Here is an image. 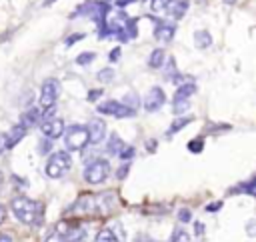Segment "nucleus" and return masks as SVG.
<instances>
[{
  "mask_svg": "<svg viewBox=\"0 0 256 242\" xmlns=\"http://www.w3.org/2000/svg\"><path fill=\"white\" fill-rule=\"evenodd\" d=\"M54 2H56V0H44L42 6H50V4H54Z\"/></svg>",
  "mask_w": 256,
  "mask_h": 242,
  "instance_id": "obj_43",
  "label": "nucleus"
},
{
  "mask_svg": "<svg viewBox=\"0 0 256 242\" xmlns=\"http://www.w3.org/2000/svg\"><path fill=\"white\" fill-rule=\"evenodd\" d=\"M96 110H98L100 114H108V116H114V118H128V116H134V110H132V108H128L126 104L116 102V100H106V102H102Z\"/></svg>",
  "mask_w": 256,
  "mask_h": 242,
  "instance_id": "obj_7",
  "label": "nucleus"
},
{
  "mask_svg": "<svg viewBox=\"0 0 256 242\" xmlns=\"http://www.w3.org/2000/svg\"><path fill=\"white\" fill-rule=\"evenodd\" d=\"M164 8H166V12L172 16V18H182L184 16V12L188 10V0H168L166 4H164Z\"/></svg>",
  "mask_w": 256,
  "mask_h": 242,
  "instance_id": "obj_14",
  "label": "nucleus"
},
{
  "mask_svg": "<svg viewBox=\"0 0 256 242\" xmlns=\"http://www.w3.org/2000/svg\"><path fill=\"white\" fill-rule=\"evenodd\" d=\"M110 176V164L106 160H92L86 168H84V180L88 184H102L106 178Z\"/></svg>",
  "mask_w": 256,
  "mask_h": 242,
  "instance_id": "obj_6",
  "label": "nucleus"
},
{
  "mask_svg": "<svg viewBox=\"0 0 256 242\" xmlns=\"http://www.w3.org/2000/svg\"><path fill=\"white\" fill-rule=\"evenodd\" d=\"M58 94H60V84L56 78H48L44 80L42 84V90H40V104L42 106H50L58 100Z\"/></svg>",
  "mask_w": 256,
  "mask_h": 242,
  "instance_id": "obj_8",
  "label": "nucleus"
},
{
  "mask_svg": "<svg viewBox=\"0 0 256 242\" xmlns=\"http://www.w3.org/2000/svg\"><path fill=\"white\" fill-rule=\"evenodd\" d=\"M20 124H22L26 130L32 128V126H38V124H40V108L30 106V108L20 116Z\"/></svg>",
  "mask_w": 256,
  "mask_h": 242,
  "instance_id": "obj_15",
  "label": "nucleus"
},
{
  "mask_svg": "<svg viewBox=\"0 0 256 242\" xmlns=\"http://www.w3.org/2000/svg\"><path fill=\"white\" fill-rule=\"evenodd\" d=\"M118 58H120V48L116 46L114 50H110V54H108V60H110V62H118Z\"/></svg>",
  "mask_w": 256,
  "mask_h": 242,
  "instance_id": "obj_34",
  "label": "nucleus"
},
{
  "mask_svg": "<svg viewBox=\"0 0 256 242\" xmlns=\"http://www.w3.org/2000/svg\"><path fill=\"white\" fill-rule=\"evenodd\" d=\"M164 102H166V94H164V90L158 88V86L150 88V92L144 96V108H146L148 112L160 110V108L164 106Z\"/></svg>",
  "mask_w": 256,
  "mask_h": 242,
  "instance_id": "obj_9",
  "label": "nucleus"
},
{
  "mask_svg": "<svg viewBox=\"0 0 256 242\" xmlns=\"http://www.w3.org/2000/svg\"><path fill=\"white\" fill-rule=\"evenodd\" d=\"M4 218H6V208H4L2 204H0V224L4 222Z\"/></svg>",
  "mask_w": 256,
  "mask_h": 242,
  "instance_id": "obj_38",
  "label": "nucleus"
},
{
  "mask_svg": "<svg viewBox=\"0 0 256 242\" xmlns=\"http://www.w3.org/2000/svg\"><path fill=\"white\" fill-rule=\"evenodd\" d=\"M202 232H204V226H202V224H196V234L202 236Z\"/></svg>",
  "mask_w": 256,
  "mask_h": 242,
  "instance_id": "obj_39",
  "label": "nucleus"
},
{
  "mask_svg": "<svg viewBox=\"0 0 256 242\" xmlns=\"http://www.w3.org/2000/svg\"><path fill=\"white\" fill-rule=\"evenodd\" d=\"M236 0H224V4H234Z\"/></svg>",
  "mask_w": 256,
  "mask_h": 242,
  "instance_id": "obj_44",
  "label": "nucleus"
},
{
  "mask_svg": "<svg viewBox=\"0 0 256 242\" xmlns=\"http://www.w3.org/2000/svg\"><path fill=\"white\" fill-rule=\"evenodd\" d=\"M122 104H126L128 108L136 110V108H138V96H136L134 92H130V94H126V96H124V102H122Z\"/></svg>",
  "mask_w": 256,
  "mask_h": 242,
  "instance_id": "obj_27",
  "label": "nucleus"
},
{
  "mask_svg": "<svg viewBox=\"0 0 256 242\" xmlns=\"http://www.w3.org/2000/svg\"><path fill=\"white\" fill-rule=\"evenodd\" d=\"M10 208H12L14 216L20 222H24V224H32V222L38 224L40 222V204L34 202V200H30V198H26V196L14 198L12 204H10Z\"/></svg>",
  "mask_w": 256,
  "mask_h": 242,
  "instance_id": "obj_1",
  "label": "nucleus"
},
{
  "mask_svg": "<svg viewBox=\"0 0 256 242\" xmlns=\"http://www.w3.org/2000/svg\"><path fill=\"white\" fill-rule=\"evenodd\" d=\"M188 150H192V152H200V150H202V140L196 138L194 142H188Z\"/></svg>",
  "mask_w": 256,
  "mask_h": 242,
  "instance_id": "obj_32",
  "label": "nucleus"
},
{
  "mask_svg": "<svg viewBox=\"0 0 256 242\" xmlns=\"http://www.w3.org/2000/svg\"><path fill=\"white\" fill-rule=\"evenodd\" d=\"M164 58H166L164 50L162 48H156V50H152V54L148 58V66L150 68H162L164 66Z\"/></svg>",
  "mask_w": 256,
  "mask_h": 242,
  "instance_id": "obj_18",
  "label": "nucleus"
},
{
  "mask_svg": "<svg viewBox=\"0 0 256 242\" xmlns=\"http://www.w3.org/2000/svg\"><path fill=\"white\" fill-rule=\"evenodd\" d=\"M70 164H72V160H70L68 150L54 152V154L48 158V162H46V176H48V178H54V180H56V178H62L64 172L70 170Z\"/></svg>",
  "mask_w": 256,
  "mask_h": 242,
  "instance_id": "obj_4",
  "label": "nucleus"
},
{
  "mask_svg": "<svg viewBox=\"0 0 256 242\" xmlns=\"http://www.w3.org/2000/svg\"><path fill=\"white\" fill-rule=\"evenodd\" d=\"M194 42L200 50H206L212 46V36L208 34V30H196L194 32Z\"/></svg>",
  "mask_w": 256,
  "mask_h": 242,
  "instance_id": "obj_17",
  "label": "nucleus"
},
{
  "mask_svg": "<svg viewBox=\"0 0 256 242\" xmlns=\"http://www.w3.org/2000/svg\"><path fill=\"white\" fill-rule=\"evenodd\" d=\"M114 70L112 68H102V70H98V74H96V78L100 80V82H104V84H108V82H112L114 80Z\"/></svg>",
  "mask_w": 256,
  "mask_h": 242,
  "instance_id": "obj_25",
  "label": "nucleus"
},
{
  "mask_svg": "<svg viewBox=\"0 0 256 242\" xmlns=\"http://www.w3.org/2000/svg\"><path fill=\"white\" fill-rule=\"evenodd\" d=\"M192 122V116H184V118H178V120H174L172 122V126L168 128V134H174V132H178V130H182L186 124H190Z\"/></svg>",
  "mask_w": 256,
  "mask_h": 242,
  "instance_id": "obj_23",
  "label": "nucleus"
},
{
  "mask_svg": "<svg viewBox=\"0 0 256 242\" xmlns=\"http://www.w3.org/2000/svg\"><path fill=\"white\" fill-rule=\"evenodd\" d=\"M94 238H96V242H116L118 240V236L114 234L112 228H102Z\"/></svg>",
  "mask_w": 256,
  "mask_h": 242,
  "instance_id": "obj_21",
  "label": "nucleus"
},
{
  "mask_svg": "<svg viewBox=\"0 0 256 242\" xmlns=\"http://www.w3.org/2000/svg\"><path fill=\"white\" fill-rule=\"evenodd\" d=\"M86 130H88V144H100L104 140V136H106V124L100 118L92 120L86 126Z\"/></svg>",
  "mask_w": 256,
  "mask_h": 242,
  "instance_id": "obj_11",
  "label": "nucleus"
},
{
  "mask_svg": "<svg viewBox=\"0 0 256 242\" xmlns=\"http://www.w3.org/2000/svg\"><path fill=\"white\" fill-rule=\"evenodd\" d=\"M64 146L68 152H80L88 146V130L86 126H68L62 132Z\"/></svg>",
  "mask_w": 256,
  "mask_h": 242,
  "instance_id": "obj_3",
  "label": "nucleus"
},
{
  "mask_svg": "<svg viewBox=\"0 0 256 242\" xmlns=\"http://www.w3.org/2000/svg\"><path fill=\"white\" fill-rule=\"evenodd\" d=\"M102 96V90H90V94H88V100L90 102H94V100H98Z\"/></svg>",
  "mask_w": 256,
  "mask_h": 242,
  "instance_id": "obj_36",
  "label": "nucleus"
},
{
  "mask_svg": "<svg viewBox=\"0 0 256 242\" xmlns=\"http://www.w3.org/2000/svg\"><path fill=\"white\" fill-rule=\"evenodd\" d=\"M82 38H84V34H82V32H76V34H70V36L66 38V42H64V44H66V46H74V44H76V42H80Z\"/></svg>",
  "mask_w": 256,
  "mask_h": 242,
  "instance_id": "obj_30",
  "label": "nucleus"
},
{
  "mask_svg": "<svg viewBox=\"0 0 256 242\" xmlns=\"http://www.w3.org/2000/svg\"><path fill=\"white\" fill-rule=\"evenodd\" d=\"M188 108H190V102H188V98H174V108H172V112H174L176 116L184 114Z\"/></svg>",
  "mask_w": 256,
  "mask_h": 242,
  "instance_id": "obj_22",
  "label": "nucleus"
},
{
  "mask_svg": "<svg viewBox=\"0 0 256 242\" xmlns=\"http://www.w3.org/2000/svg\"><path fill=\"white\" fill-rule=\"evenodd\" d=\"M48 150H52V140H50V138L40 142V152H42V154H46Z\"/></svg>",
  "mask_w": 256,
  "mask_h": 242,
  "instance_id": "obj_33",
  "label": "nucleus"
},
{
  "mask_svg": "<svg viewBox=\"0 0 256 242\" xmlns=\"http://www.w3.org/2000/svg\"><path fill=\"white\" fill-rule=\"evenodd\" d=\"M26 136V128L18 122V124H14L6 134H2V140H4V148L8 150V148H14L22 138Z\"/></svg>",
  "mask_w": 256,
  "mask_h": 242,
  "instance_id": "obj_12",
  "label": "nucleus"
},
{
  "mask_svg": "<svg viewBox=\"0 0 256 242\" xmlns=\"http://www.w3.org/2000/svg\"><path fill=\"white\" fill-rule=\"evenodd\" d=\"M130 22V16H128V12H124V10H110L108 8V12L104 14V20L98 24L100 28V36H116L126 24Z\"/></svg>",
  "mask_w": 256,
  "mask_h": 242,
  "instance_id": "obj_2",
  "label": "nucleus"
},
{
  "mask_svg": "<svg viewBox=\"0 0 256 242\" xmlns=\"http://www.w3.org/2000/svg\"><path fill=\"white\" fill-rule=\"evenodd\" d=\"M222 206V202H214L212 206H206V210H210V212H214V210H218Z\"/></svg>",
  "mask_w": 256,
  "mask_h": 242,
  "instance_id": "obj_37",
  "label": "nucleus"
},
{
  "mask_svg": "<svg viewBox=\"0 0 256 242\" xmlns=\"http://www.w3.org/2000/svg\"><path fill=\"white\" fill-rule=\"evenodd\" d=\"M130 2H136V0H118V4H120V6H124V4H130Z\"/></svg>",
  "mask_w": 256,
  "mask_h": 242,
  "instance_id": "obj_41",
  "label": "nucleus"
},
{
  "mask_svg": "<svg viewBox=\"0 0 256 242\" xmlns=\"http://www.w3.org/2000/svg\"><path fill=\"white\" fill-rule=\"evenodd\" d=\"M94 58H96V54H94V52H82V54H78V56H76V64H80V66H88Z\"/></svg>",
  "mask_w": 256,
  "mask_h": 242,
  "instance_id": "obj_26",
  "label": "nucleus"
},
{
  "mask_svg": "<svg viewBox=\"0 0 256 242\" xmlns=\"http://www.w3.org/2000/svg\"><path fill=\"white\" fill-rule=\"evenodd\" d=\"M174 34H176V26L170 24V22H158L156 28H154V38L158 42H164V44L170 42L174 38Z\"/></svg>",
  "mask_w": 256,
  "mask_h": 242,
  "instance_id": "obj_13",
  "label": "nucleus"
},
{
  "mask_svg": "<svg viewBox=\"0 0 256 242\" xmlns=\"http://www.w3.org/2000/svg\"><path fill=\"white\" fill-rule=\"evenodd\" d=\"M0 240H6V242H10V240H12V238H10V236H8V234H2V236H0Z\"/></svg>",
  "mask_w": 256,
  "mask_h": 242,
  "instance_id": "obj_42",
  "label": "nucleus"
},
{
  "mask_svg": "<svg viewBox=\"0 0 256 242\" xmlns=\"http://www.w3.org/2000/svg\"><path fill=\"white\" fill-rule=\"evenodd\" d=\"M256 180L254 178H250L248 182H244V184H240V186H236V190L234 192H246V194H250V196H254L256 194Z\"/></svg>",
  "mask_w": 256,
  "mask_h": 242,
  "instance_id": "obj_24",
  "label": "nucleus"
},
{
  "mask_svg": "<svg viewBox=\"0 0 256 242\" xmlns=\"http://www.w3.org/2000/svg\"><path fill=\"white\" fill-rule=\"evenodd\" d=\"M124 148V142L120 140V136L118 134H112L110 136V140H108V144H106V150L112 154V156H118V152Z\"/></svg>",
  "mask_w": 256,
  "mask_h": 242,
  "instance_id": "obj_19",
  "label": "nucleus"
},
{
  "mask_svg": "<svg viewBox=\"0 0 256 242\" xmlns=\"http://www.w3.org/2000/svg\"><path fill=\"white\" fill-rule=\"evenodd\" d=\"M128 170H130V166L128 164H124V166H120L118 168V172H116V176L122 180V178H126V174H128Z\"/></svg>",
  "mask_w": 256,
  "mask_h": 242,
  "instance_id": "obj_35",
  "label": "nucleus"
},
{
  "mask_svg": "<svg viewBox=\"0 0 256 242\" xmlns=\"http://www.w3.org/2000/svg\"><path fill=\"white\" fill-rule=\"evenodd\" d=\"M194 92H196V84H194V82H186V84H182V86L176 90L174 98H190Z\"/></svg>",
  "mask_w": 256,
  "mask_h": 242,
  "instance_id": "obj_20",
  "label": "nucleus"
},
{
  "mask_svg": "<svg viewBox=\"0 0 256 242\" xmlns=\"http://www.w3.org/2000/svg\"><path fill=\"white\" fill-rule=\"evenodd\" d=\"M170 240H174V242H176V240H184V242H188V240H190V234L184 232V230H174L172 236H170Z\"/></svg>",
  "mask_w": 256,
  "mask_h": 242,
  "instance_id": "obj_29",
  "label": "nucleus"
},
{
  "mask_svg": "<svg viewBox=\"0 0 256 242\" xmlns=\"http://www.w3.org/2000/svg\"><path fill=\"white\" fill-rule=\"evenodd\" d=\"M178 220H180V222H192L190 210H188V208H180V210H178Z\"/></svg>",
  "mask_w": 256,
  "mask_h": 242,
  "instance_id": "obj_31",
  "label": "nucleus"
},
{
  "mask_svg": "<svg viewBox=\"0 0 256 242\" xmlns=\"http://www.w3.org/2000/svg\"><path fill=\"white\" fill-rule=\"evenodd\" d=\"M248 234L254 238V222H250V224H248Z\"/></svg>",
  "mask_w": 256,
  "mask_h": 242,
  "instance_id": "obj_40",
  "label": "nucleus"
},
{
  "mask_svg": "<svg viewBox=\"0 0 256 242\" xmlns=\"http://www.w3.org/2000/svg\"><path fill=\"white\" fill-rule=\"evenodd\" d=\"M38 126H40V130H42V134H44L46 138H50V140L60 138L62 132H64V128H66L64 122L58 120V118H50V120H46V122H40Z\"/></svg>",
  "mask_w": 256,
  "mask_h": 242,
  "instance_id": "obj_10",
  "label": "nucleus"
},
{
  "mask_svg": "<svg viewBox=\"0 0 256 242\" xmlns=\"http://www.w3.org/2000/svg\"><path fill=\"white\" fill-rule=\"evenodd\" d=\"M136 34H138V30H136V22L130 18V22L116 34V38L120 40V42H128V40H134L136 38Z\"/></svg>",
  "mask_w": 256,
  "mask_h": 242,
  "instance_id": "obj_16",
  "label": "nucleus"
},
{
  "mask_svg": "<svg viewBox=\"0 0 256 242\" xmlns=\"http://www.w3.org/2000/svg\"><path fill=\"white\" fill-rule=\"evenodd\" d=\"M108 12V4L106 2H96V0H88L84 4H80L72 14L70 18H78V16H88L90 20H94L96 24H100L104 20V14Z\"/></svg>",
  "mask_w": 256,
  "mask_h": 242,
  "instance_id": "obj_5",
  "label": "nucleus"
},
{
  "mask_svg": "<svg viewBox=\"0 0 256 242\" xmlns=\"http://www.w3.org/2000/svg\"><path fill=\"white\" fill-rule=\"evenodd\" d=\"M134 152H136V150H134V146H128V148L124 146V148L118 152V158L126 162V160H130V158H134Z\"/></svg>",
  "mask_w": 256,
  "mask_h": 242,
  "instance_id": "obj_28",
  "label": "nucleus"
}]
</instances>
